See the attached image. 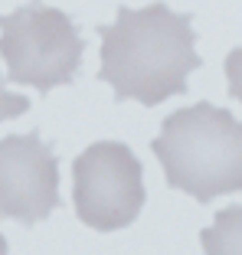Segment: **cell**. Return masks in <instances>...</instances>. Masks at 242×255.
Segmentation results:
<instances>
[{"label":"cell","instance_id":"1","mask_svg":"<svg viewBox=\"0 0 242 255\" xmlns=\"http://www.w3.org/2000/svg\"><path fill=\"white\" fill-rule=\"evenodd\" d=\"M102 33L99 79L112 85L118 102H141L154 108L170 95L187 92V79L200 69L197 30L190 13H174L167 3L131 10L118 7L112 26Z\"/></svg>","mask_w":242,"mask_h":255},{"label":"cell","instance_id":"2","mask_svg":"<svg viewBox=\"0 0 242 255\" xmlns=\"http://www.w3.org/2000/svg\"><path fill=\"white\" fill-rule=\"evenodd\" d=\"M151 150L167 173V187L190 193L197 203L242 190V121L229 108L197 102L174 112Z\"/></svg>","mask_w":242,"mask_h":255},{"label":"cell","instance_id":"3","mask_svg":"<svg viewBox=\"0 0 242 255\" xmlns=\"http://www.w3.org/2000/svg\"><path fill=\"white\" fill-rule=\"evenodd\" d=\"M0 56L16 85H33L39 95L72 85L85 56V39L62 10L30 0L0 13Z\"/></svg>","mask_w":242,"mask_h":255},{"label":"cell","instance_id":"4","mask_svg":"<svg viewBox=\"0 0 242 255\" xmlns=\"http://www.w3.org/2000/svg\"><path fill=\"white\" fill-rule=\"evenodd\" d=\"M144 170L121 141H99L72 164V200L85 226L115 233L137 219L144 206Z\"/></svg>","mask_w":242,"mask_h":255},{"label":"cell","instance_id":"5","mask_svg":"<svg viewBox=\"0 0 242 255\" xmlns=\"http://www.w3.org/2000/svg\"><path fill=\"white\" fill-rule=\"evenodd\" d=\"M59 160L33 134L0 137V216L36 226L59 210Z\"/></svg>","mask_w":242,"mask_h":255},{"label":"cell","instance_id":"6","mask_svg":"<svg viewBox=\"0 0 242 255\" xmlns=\"http://www.w3.org/2000/svg\"><path fill=\"white\" fill-rule=\"evenodd\" d=\"M206 255H242V206H226L216 213V223L200 233Z\"/></svg>","mask_w":242,"mask_h":255},{"label":"cell","instance_id":"7","mask_svg":"<svg viewBox=\"0 0 242 255\" xmlns=\"http://www.w3.org/2000/svg\"><path fill=\"white\" fill-rule=\"evenodd\" d=\"M26 112H30V98L10 92L7 85H3V79H0V125L10 121V118H20V115H26Z\"/></svg>","mask_w":242,"mask_h":255},{"label":"cell","instance_id":"8","mask_svg":"<svg viewBox=\"0 0 242 255\" xmlns=\"http://www.w3.org/2000/svg\"><path fill=\"white\" fill-rule=\"evenodd\" d=\"M226 79H229V95L242 102V46L226 56Z\"/></svg>","mask_w":242,"mask_h":255},{"label":"cell","instance_id":"9","mask_svg":"<svg viewBox=\"0 0 242 255\" xmlns=\"http://www.w3.org/2000/svg\"><path fill=\"white\" fill-rule=\"evenodd\" d=\"M0 255H7V239L0 236Z\"/></svg>","mask_w":242,"mask_h":255}]
</instances>
